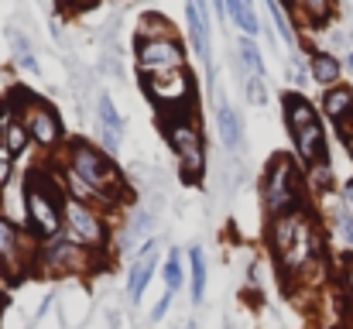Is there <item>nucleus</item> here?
Instances as JSON below:
<instances>
[{"instance_id":"obj_1","label":"nucleus","mask_w":353,"mask_h":329,"mask_svg":"<svg viewBox=\"0 0 353 329\" xmlns=\"http://www.w3.org/2000/svg\"><path fill=\"white\" fill-rule=\"evenodd\" d=\"M65 165H69V172H72L76 179H83V182L93 189V196L107 199L110 206L130 199V186L123 182V175H120L117 165L110 161V154L100 151L97 144H90L86 137L69 141V158H65Z\"/></svg>"},{"instance_id":"obj_2","label":"nucleus","mask_w":353,"mask_h":329,"mask_svg":"<svg viewBox=\"0 0 353 329\" xmlns=\"http://www.w3.org/2000/svg\"><path fill=\"white\" fill-rule=\"evenodd\" d=\"M172 117L161 120V130L172 144V151L179 154V165H182V179L192 186L203 179V168H206V148H203V127L189 107H168Z\"/></svg>"},{"instance_id":"obj_3","label":"nucleus","mask_w":353,"mask_h":329,"mask_svg":"<svg viewBox=\"0 0 353 329\" xmlns=\"http://www.w3.org/2000/svg\"><path fill=\"white\" fill-rule=\"evenodd\" d=\"M261 199L268 217H281L302 206V172L292 154H274L268 161L264 182H261Z\"/></svg>"},{"instance_id":"obj_4","label":"nucleus","mask_w":353,"mask_h":329,"mask_svg":"<svg viewBox=\"0 0 353 329\" xmlns=\"http://www.w3.org/2000/svg\"><path fill=\"white\" fill-rule=\"evenodd\" d=\"M141 86L144 93L158 103V107H189L196 100V86L192 76L185 69H172V72H141Z\"/></svg>"},{"instance_id":"obj_5","label":"nucleus","mask_w":353,"mask_h":329,"mask_svg":"<svg viewBox=\"0 0 353 329\" xmlns=\"http://www.w3.org/2000/svg\"><path fill=\"white\" fill-rule=\"evenodd\" d=\"M62 226H65V237L79 247H90V250H100L107 243V223L100 219V213L93 206H86L83 199H69L65 210H62Z\"/></svg>"},{"instance_id":"obj_6","label":"nucleus","mask_w":353,"mask_h":329,"mask_svg":"<svg viewBox=\"0 0 353 329\" xmlns=\"http://www.w3.org/2000/svg\"><path fill=\"white\" fill-rule=\"evenodd\" d=\"M38 264L48 275H79V271L90 268V247H79L62 233V237H52V240L41 243Z\"/></svg>"},{"instance_id":"obj_7","label":"nucleus","mask_w":353,"mask_h":329,"mask_svg":"<svg viewBox=\"0 0 353 329\" xmlns=\"http://www.w3.org/2000/svg\"><path fill=\"white\" fill-rule=\"evenodd\" d=\"M17 120L28 127V134H31V141H34L38 148H55V144H62V120H59V113L52 110V103L31 97V103L17 113Z\"/></svg>"},{"instance_id":"obj_8","label":"nucleus","mask_w":353,"mask_h":329,"mask_svg":"<svg viewBox=\"0 0 353 329\" xmlns=\"http://www.w3.org/2000/svg\"><path fill=\"white\" fill-rule=\"evenodd\" d=\"M137 69H141V72H172V69H185V48L179 45V38L137 41Z\"/></svg>"},{"instance_id":"obj_9","label":"nucleus","mask_w":353,"mask_h":329,"mask_svg":"<svg viewBox=\"0 0 353 329\" xmlns=\"http://www.w3.org/2000/svg\"><path fill=\"white\" fill-rule=\"evenodd\" d=\"M24 213H28V230L34 237H45V240L59 237V230H62V210L48 196H41L34 186H28V182H24Z\"/></svg>"},{"instance_id":"obj_10","label":"nucleus","mask_w":353,"mask_h":329,"mask_svg":"<svg viewBox=\"0 0 353 329\" xmlns=\"http://www.w3.org/2000/svg\"><path fill=\"white\" fill-rule=\"evenodd\" d=\"M185 21H189V38L196 45V55L210 62V17H206V0H185Z\"/></svg>"},{"instance_id":"obj_11","label":"nucleus","mask_w":353,"mask_h":329,"mask_svg":"<svg viewBox=\"0 0 353 329\" xmlns=\"http://www.w3.org/2000/svg\"><path fill=\"white\" fill-rule=\"evenodd\" d=\"M154 268H158V243H144V254L134 261L130 278H127V299H130V302H141V295H144V288H148Z\"/></svg>"},{"instance_id":"obj_12","label":"nucleus","mask_w":353,"mask_h":329,"mask_svg":"<svg viewBox=\"0 0 353 329\" xmlns=\"http://www.w3.org/2000/svg\"><path fill=\"white\" fill-rule=\"evenodd\" d=\"M295 137V151L305 165H316V161H326V134H323V123H309L302 130L292 134Z\"/></svg>"},{"instance_id":"obj_13","label":"nucleus","mask_w":353,"mask_h":329,"mask_svg":"<svg viewBox=\"0 0 353 329\" xmlns=\"http://www.w3.org/2000/svg\"><path fill=\"white\" fill-rule=\"evenodd\" d=\"M100 141L107 148V154H117L120 151V137H123V123H120V113L114 110V100L110 97H100Z\"/></svg>"},{"instance_id":"obj_14","label":"nucleus","mask_w":353,"mask_h":329,"mask_svg":"<svg viewBox=\"0 0 353 329\" xmlns=\"http://www.w3.org/2000/svg\"><path fill=\"white\" fill-rule=\"evenodd\" d=\"M216 123H220V141H223V148H227V151H240L243 127H240V117H236V110L230 107L223 97H216Z\"/></svg>"},{"instance_id":"obj_15","label":"nucleus","mask_w":353,"mask_h":329,"mask_svg":"<svg viewBox=\"0 0 353 329\" xmlns=\"http://www.w3.org/2000/svg\"><path fill=\"white\" fill-rule=\"evenodd\" d=\"M281 107H285V123H288V130H292V134L319 120V117H316V110H312V103H309L305 97H299V93H285Z\"/></svg>"},{"instance_id":"obj_16","label":"nucleus","mask_w":353,"mask_h":329,"mask_svg":"<svg viewBox=\"0 0 353 329\" xmlns=\"http://www.w3.org/2000/svg\"><path fill=\"white\" fill-rule=\"evenodd\" d=\"M161 38H175V24L165 14H158V10L141 14V21H137V41H161Z\"/></svg>"},{"instance_id":"obj_17","label":"nucleus","mask_w":353,"mask_h":329,"mask_svg":"<svg viewBox=\"0 0 353 329\" xmlns=\"http://www.w3.org/2000/svg\"><path fill=\"white\" fill-rule=\"evenodd\" d=\"M309 69H312V79H316L319 86H326V90H333V86L340 83V62H336V55H330V52H312Z\"/></svg>"},{"instance_id":"obj_18","label":"nucleus","mask_w":353,"mask_h":329,"mask_svg":"<svg viewBox=\"0 0 353 329\" xmlns=\"http://www.w3.org/2000/svg\"><path fill=\"white\" fill-rule=\"evenodd\" d=\"M323 110L340 123V120H347L353 113V90L350 86H333V90H326V100H323Z\"/></svg>"},{"instance_id":"obj_19","label":"nucleus","mask_w":353,"mask_h":329,"mask_svg":"<svg viewBox=\"0 0 353 329\" xmlns=\"http://www.w3.org/2000/svg\"><path fill=\"white\" fill-rule=\"evenodd\" d=\"M0 127H3V148H7V154H10V158H14V154H21V151L28 148V137H31V134H28V127H24L17 117H7Z\"/></svg>"},{"instance_id":"obj_20","label":"nucleus","mask_w":353,"mask_h":329,"mask_svg":"<svg viewBox=\"0 0 353 329\" xmlns=\"http://www.w3.org/2000/svg\"><path fill=\"white\" fill-rule=\"evenodd\" d=\"M189 261H192V302L199 306L206 299V254H203V247H192Z\"/></svg>"},{"instance_id":"obj_21","label":"nucleus","mask_w":353,"mask_h":329,"mask_svg":"<svg viewBox=\"0 0 353 329\" xmlns=\"http://www.w3.org/2000/svg\"><path fill=\"white\" fill-rule=\"evenodd\" d=\"M227 14L236 21V28L247 34V38H254L261 28H257V17H254V7L250 3H243V0H227Z\"/></svg>"},{"instance_id":"obj_22","label":"nucleus","mask_w":353,"mask_h":329,"mask_svg":"<svg viewBox=\"0 0 353 329\" xmlns=\"http://www.w3.org/2000/svg\"><path fill=\"white\" fill-rule=\"evenodd\" d=\"M21 247H24V233L7 217H0V257L10 261L14 254H21Z\"/></svg>"},{"instance_id":"obj_23","label":"nucleus","mask_w":353,"mask_h":329,"mask_svg":"<svg viewBox=\"0 0 353 329\" xmlns=\"http://www.w3.org/2000/svg\"><path fill=\"white\" fill-rule=\"evenodd\" d=\"M305 182H309L312 192H330V189H333V168H330V161H316V165H309Z\"/></svg>"},{"instance_id":"obj_24","label":"nucleus","mask_w":353,"mask_h":329,"mask_svg":"<svg viewBox=\"0 0 353 329\" xmlns=\"http://www.w3.org/2000/svg\"><path fill=\"white\" fill-rule=\"evenodd\" d=\"M161 278H165V288H168L172 295L182 288V278H185V271H182V261H179V254H175V250L168 254V261H165V275H161Z\"/></svg>"},{"instance_id":"obj_25","label":"nucleus","mask_w":353,"mask_h":329,"mask_svg":"<svg viewBox=\"0 0 353 329\" xmlns=\"http://www.w3.org/2000/svg\"><path fill=\"white\" fill-rule=\"evenodd\" d=\"M240 62L250 69V76H264V62H261V52H257V45L250 41V38H243L240 41Z\"/></svg>"},{"instance_id":"obj_26","label":"nucleus","mask_w":353,"mask_h":329,"mask_svg":"<svg viewBox=\"0 0 353 329\" xmlns=\"http://www.w3.org/2000/svg\"><path fill=\"white\" fill-rule=\"evenodd\" d=\"M299 7H302V14L312 21V24H323L326 17H330V10H333V0H295Z\"/></svg>"},{"instance_id":"obj_27","label":"nucleus","mask_w":353,"mask_h":329,"mask_svg":"<svg viewBox=\"0 0 353 329\" xmlns=\"http://www.w3.org/2000/svg\"><path fill=\"white\" fill-rule=\"evenodd\" d=\"M10 41H14V48H17L21 66H28L31 72H38V62H34V55H31V48H28V41H24V34H21V31H10Z\"/></svg>"},{"instance_id":"obj_28","label":"nucleus","mask_w":353,"mask_h":329,"mask_svg":"<svg viewBox=\"0 0 353 329\" xmlns=\"http://www.w3.org/2000/svg\"><path fill=\"white\" fill-rule=\"evenodd\" d=\"M264 3H268V10H271V21L278 24V34L292 45V41H295V34H292V28H288V21H285V10L278 7V0H264Z\"/></svg>"},{"instance_id":"obj_29","label":"nucleus","mask_w":353,"mask_h":329,"mask_svg":"<svg viewBox=\"0 0 353 329\" xmlns=\"http://www.w3.org/2000/svg\"><path fill=\"white\" fill-rule=\"evenodd\" d=\"M148 230H151V217H148V213L141 210V213L134 217V223H130V230H127V237H123V243H134V240H137L141 233H148Z\"/></svg>"},{"instance_id":"obj_30","label":"nucleus","mask_w":353,"mask_h":329,"mask_svg":"<svg viewBox=\"0 0 353 329\" xmlns=\"http://www.w3.org/2000/svg\"><path fill=\"white\" fill-rule=\"evenodd\" d=\"M336 230H340L347 250H353V213H340V217H336Z\"/></svg>"},{"instance_id":"obj_31","label":"nucleus","mask_w":353,"mask_h":329,"mask_svg":"<svg viewBox=\"0 0 353 329\" xmlns=\"http://www.w3.org/2000/svg\"><path fill=\"white\" fill-rule=\"evenodd\" d=\"M247 97H250L254 103H264V86H261V76H250V79H247Z\"/></svg>"},{"instance_id":"obj_32","label":"nucleus","mask_w":353,"mask_h":329,"mask_svg":"<svg viewBox=\"0 0 353 329\" xmlns=\"http://www.w3.org/2000/svg\"><path fill=\"white\" fill-rule=\"evenodd\" d=\"M168 306H172V292L165 288V295L158 299V306H154V312H151V323H158V319H165V312H168Z\"/></svg>"},{"instance_id":"obj_33","label":"nucleus","mask_w":353,"mask_h":329,"mask_svg":"<svg viewBox=\"0 0 353 329\" xmlns=\"http://www.w3.org/2000/svg\"><path fill=\"white\" fill-rule=\"evenodd\" d=\"M7 179H10V158L0 154V186H7Z\"/></svg>"},{"instance_id":"obj_34","label":"nucleus","mask_w":353,"mask_h":329,"mask_svg":"<svg viewBox=\"0 0 353 329\" xmlns=\"http://www.w3.org/2000/svg\"><path fill=\"white\" fill-rule=\"evenodd\" d=\"M213 7H216V14L223 17V10H227V0H213Z\"/></svg>"},{"instance_id":"obj_35","label":"nucleus","mask_w":353,"mask_h":329,"mask_svg":"<svg viewBox=\"0 0 353 329\" xmlns=\"http://www.w3.org/2000/svg\"><path fill=\"white\" fill-rule=\"evenodd\" d=\"M347 206H350V210H353V182H350V186H347Z\"/></svg>"},{"instance_id":"obj_36","label":"nucleus","mask_w":353,"mask_h":329,"mask_svg":"<svg viewBox=\"0 0 353 329\" xmlns=\"http://www.w3.org/2000/svg\"><path fill=\"white\" fill-rule=\"evenodd\" d=\"M347 281H350V292H353V261L347 264Z\"/></svg>"},{"instance_id":"obj_37","label":"nucleus","mask_w":353,"mask_h":329,"mask_svg":"<svg viewBox=\"0 0 353 329\" xmlns=\"http://www.w3.org/2000/svg\"><path fill=\"white\" fill-rule=\"evenodd\" d=\"M0 154H7V148H3V127H0ZM10 158V154H7Z\"/></svg>"},{"instance_id":"obj_38","label":"nucleus","mask_w":353,"mask_h":329,"mask_svg":"<svg viewBox=\"0 0 353 329\" xmlns=\"http://www.w3.org/2000/svg\"><path fill=\"white\" fill-rule=\"evenodd\" d=\"M69 3H76V7H90L93 0H69Z\"/></svg>"},{"instance_id":"obj_39","label":"nucleus","mask_w":353,"mask_h":329,"mask_svg":"<svg viewBox=\"0 0 353 329\" xmlns=\"http://www.w3.org/2000/svg\"><path fill=\"white\" fill-rule=\"evenodd\" d=\"M3 110H7V100H3V97H0V113H3Z\"/></svg>"},{"instance_id":"obj_40","label":"nucleus","mask_w":353,"mask_h":329,"mask_svg":"<svg viewBox=\"0 0 353 329\" xmlns=\"http://www.w3.org/2000/svg\"><path fill=\"white\" fill-rule=\"evenodd\" d=\"M347 148H350V151H353V134H350V137H347Z\"/></svg>"},{"instance_id":"obj_41","label":"nucleus","mask_w":353,"mask_h":329,"mask_svg":"<svg viewBox=\"0 0 353 329\" xmlns=\"http://www.w3.org/2000/svg\"><path fill=\"white\" fill-rule=\"evenodd\" d=\"M243 3H250V7H254V0H243Z\"/></svg>"},{"instance_id":"obj_42","label":"nucleus","mask_w":353,"mask_h":329,"mask_svg":"<svg viewBox=\"0 0 353 329\" xmlns=\"http://www.w3.org/2000/svg\"><path fill=\"white\" fill-rule=\"evenodd\" d=\"M185 329H196V326H192V323H189V326H185Z\"/></svg>"},{"instance_id":"obj_43","label":"nucleus","mask_w":353,"mask_h":329,"mask_svg":"<svg viewBox=\"0 0 353 329\" xmlns=\"http://www.w3.org/2000/svg\"><path fill=\"white\" fill-rule=\"evenodd\" d=\"M285 3H295V0H285Z\"/></svg>"}]
</instances>
